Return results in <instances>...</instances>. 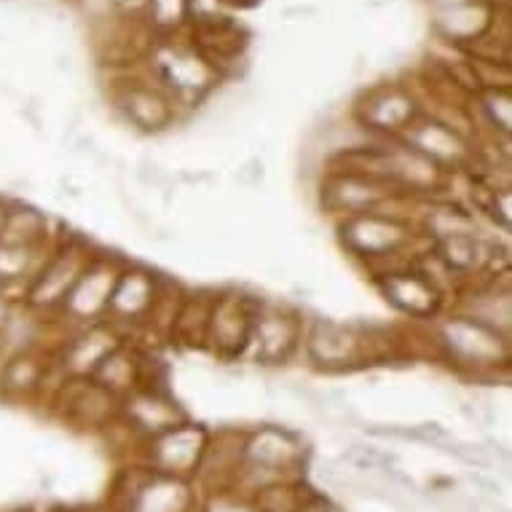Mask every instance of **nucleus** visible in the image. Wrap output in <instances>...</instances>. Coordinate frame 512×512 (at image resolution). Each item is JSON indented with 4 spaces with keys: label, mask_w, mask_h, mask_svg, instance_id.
Listing matches in <instances>:
<instances>
[{
    "label": "nucleus",
    "mask_w": 512,
    "mask_h": 512,
    "mask_svg": "<svg viewBox=\"0 0 512 512\" xmlns=\"http://www.w3.org/2000/svg\"><path fill=\"white\" fill-rule=\"evenodd\" d=\"M338 236H341V244L346 250L352 252L354 258L368 263L376 274L413 266V263L403 261V255L411 250L416 239H421L411 220L387 210L341 218Z\"/></svg>",
    "instance_id": "1"
},
{
    "label": "nucleus",
    "mask_w": 512,
    "mask_h": 512,
    "mask_svg": "<svg viewBox=\"0 0 512 512\" xmlns=\"http://www.w3.org/2000/svg\"><path fill=\"white\" fill-rule=\"evenodd\" d=\"M381 338L373 330L341 325L333 319H314L303 328L301 346L314 368L325 373H344L370 365L381 357Z\"/></svg>",
    "instance_id": "2"
},
{
    "label": "nucleus",
    "mask_w": 512,
    "mask_h": 512,
    "mask_svg": "<svg viewBox=\"0 0 512 512\" xmlns=\"http://www.w3.org/2000/svg\"><path fill=\"white\" fill-rule=\"evenodd\" d=\"M435 336L445 357L454 362L456 368L470 370L472 376L510 368V338L496 336L464 314L443 319L435 328Z\"/></svg>",
    "instance_id": "3"
},
{
    "label": "nucleus",
    "mask_w": 512,
    "mask_h": 512,
    "mask_svg": "<svg viewBox=\"0 0 512 512\" xmlns=\"http://www.w3.org/2000/svg\"><path fill=\"white\" fill-rule=\"evenodd\" d=\"M116 512H199L194 480L156 475L148 467H132L113 491Z\"/></svg>",
    "instance_id": "4"
},
{
    "label": "nucleus",
    "mask_w": 512,
    "mask_h": 512,
    "mask_svg": "<svg viewBox=\"0 0 512 512\" xmlns=\"http://www.w3.org/2000/svg\"><path fill=\"white\" fill-rule=\"evenodd\" d=\"M94 255H97V250L92 244L78 239V236H70L65 242L54 244L49 258L43 261L41 271L35 274V279L27 287V303L41 311H57L78 282V277L86 271V266L94 261Z\"/></svg>",
    "instance_id": "5"
},
{
    "label": "nucleus",
    "mask_w": 512,
    "mask_h": 512,
    "mask_svg": "<svg viewBox=\"0 0 512 512\" xmlns=\"http://www.w3.org/2000/svg\"><path fill=\"white\" fill-rule=\"evenodd\" d=\"M207 443H210V432L202 424H194L188 419L164 435L151 437L140 445L143 467L156 475H167V478L194 480L204 451H207Z\"/></svg>",
    "instance_id": "6"
},
{
    "label": "nucleus",
    "mask_w": 512,
    "mask_h": 512,
    "mask_svg": "<svg viewBox=\"0 0 512 512\" xmlns=\"http://www.w3.org/2000/svg\"><path fill=\"white\" fill-rule=\"evenodd\" d=\"M303 341V319L298 311L279 306V303L261 301L255 309L250 328V344L247 352L255 357L258 365L279 368L290 362Z\"/></svg>",
    "instance_id": "7"
},
{
    "label": "nucleus",
    "mask_w": 512,
    "mask_h": 512,
    "mask_svg": "<svg viewBox=\"0 0 512 512\" xmlns=\"http://www.w3.org/2000/svg\"><path fill=\"white\" fill-rule=\"evenodd\" d=\"M389 183L378 177L360 172V169H338L322 185V207L328 212L352 218V215H365V212L387 210L389 202H403Z\"/></svg>",
    "instance_id": "8"
},
{
    "label": "nucleus",
    "mask_w": 512,
    "mask_h": 512,
    "mask_svg": "<svg viewBox=\"0 0 512 512\" xmlns=\"http://www.w3.org/2000/svg\"><path fill=\"white\" fill-rule=\"evenodd\" d=\"M124 266L126 261L110 258L108 252H97L57 311H62L78 328L105 322L110 295H113L116 279Z\"/></svg>",
    "instance_id": "9"
},
{
    "label": "nucleus",
    "mask_w": 512,
    "mask_h": 512,
    "mask_svg": "<svg viewBox=\"0 0 512 512\" xmlns=\"http://www.w3.org/2000/svg\"><path fill=\"white\" fill-rule=\"evenodd\" d=\"M118 421L124 424L129 435H135L140 445H143L145 440L164 435L169 429H175L177 424L188 421V413L180 408V403L164 387L143 384L135 392L121 397Z\"/></svg>",
    "instance_id": "10"
},
{
    "label": "nucleus",
    "mask_w": 512,
    "mask_h": 512,
    "mask_svg": "<svg viewBox=\"0 0 512 512\" xmlns=\"http://www.w3.org/2000/svg\"><path fill=\"white\" fill-rule=\"evenodd\" d=\"M258 298L242 293H223L212 298L210 319H207V333H204V346L223 360H236L247 354L250 344V328Z\"/></svg>",
    "instance_id": "11"
},
{
    "label": "nucleus",
    "mask_w": 512,
    "mask_h": 512,
    "mask_svg": "<svg viewBox=\"0 0 512 512\" xmlns=\"http://www.w3.org/2000/svg\"><path fill=\"white\" fill-rule=\"evenodd\" d=\"M242 459L287 478H303L309 464V448L298 432L269 424L244 432Z\"/></svg>",
    "instance_id": "12"
},
{
    "label": "nucleus",
    "mask_w": 512,
    "mask_h": 512,
    "mask_svg": "<svg viewBox=\"0 0 512 512\" xmlns=\"http://www.w3.org/2000/svg\"><path fill=\"white\" fill-rule=\"evenodd\" d=\"M167 285L169 282H164L156 271L126 263L121 274H118L113 295H110L105 322L121 328L126 322L135 325V322L153 317L156 309H159L161 298H164Z\"/></svg>",
    "instance_id": "13"
},
{
    "label": "nucleus",
    "mask_w": 512,
    "mask_h": 512,
    "mask_svg": "<svg viewBox=\"0 0 512 512\" xmlns=\"http://www.w3.org/2000/svg\"><path fill=\"white\" fill-rule=\"evenodd\" d=\"M376 285L397 311L411 319H435L445 306V290H440L416 263L376 274Z\"/></svg>",
    "instance_id": "14"
},
{
    "label": "nucleus",
    "mask_w": 512,
    "mask_h": 512,
    "mask_svg": "<svg viewBox=\"0 0 512 512\" xmlns=\"http://www.w3.org/2000/svg\"><path fill=\"white\" fill-rule=\"evenodd\" d=\"M59 397H65L62 413L73 427L105 429L118 419L121 400L94 378H65Z\"/></svg>",
    "instance_id": "15"
},
{
    "label": "nucleus",
    "mask_w": 512,
    "mask_h": 512,
    "mask_svg": "<svg viewBox=\"0 0 512 512\" xmlns=\"http://www.w3.org/2000/svg\"><path fill=\"white\" fill-rule=\"evenodd\" d=\"M124 338L116 325L110 322H94L78 328L76 336H70L59 352V368L68 378H92L108 354H113Z\"/></svg>",
    "instance_id": "16"
},
{
    "label": "nucleus",
    "mask_w": 512,
    "mask_h": 512,
    "mask_svg": "<svg viewBox=\"0 0 512 512\" xmlns=\"http://www.w3.org/2000/svg\"><path fill=\"white\" fill-rule=\"evenodd\" d=\"M397 140L440 164L443 169H459L475 159V151L467 145L462 132H456L454 126L443 124V121L413 118V124Z\"/></svg>",
    "instance_id": "17"
},
{
    "label": "nucleus",
    "mask_w": 512,
    "mask_h": 512,
    "mask_svg": "<svg viewBox=\"0 0 512 512\" xmlns=\"http://www.w3.org/2000/svg\"><path fill=\"white\" fill-rule=\"evenodd\" d=\"M459 314L470 317L472 322H478L483 328L502 338H510L512 330V298H510V285L499 287L494 282L480 285L478 290H472L462 301Z\"/></svg>",
    "instance_id": "18"
},
{
    "label": "nucleus",
    "mask_w": 512,
    "mask_h": 512,
    "mask_svg": "<svg viewBox=\"0 0 512 512\" xmlns=\"http://www.w3.org/2000/svg\"><path fill=\"white\" fill-rule=\"evenodd\" d=\"M118 108L126 121L137 126L140 132H161L175 121V102L156 89H145V86L126 89L118 97Z\"/></svg>",
    "instance_id": "19"
},
{
    "label": "nucleus",
    "mask_w": 512,
    "mask_h": 512,
    "mask_svg": "<svg viewBox=\"0 0 512 512\" xmlns=\"http://www.w3.org/2000/svg\"><path fill=\"white\" fill-rule=\"evenodd\" d=\"M0 242L25 244V247H46V242H49V218L35 210V207L11 204L9 220H6Z\"/></svg>",
    "instance_id": "20"
},
{
    "label": "nucleus",
    "mask_w": 512,
    "mask_h": 512,
    "mask_svg": "<svg viewBox=\"0 0 512 512\" xmlns=\"http://www.w3.org/2000/svg\"><path fill=\"white\" fill-rule=\"evenodd\" d=\"M46 373H49V362H43L33 352H22L0 373V384L9 395H35L46 384Z\"/></svg>",
    "instance_id": "21"
},
{
    "label": "nucleus",
    "mask_w": 512,
    "mask_h": 512,
    "mask_svg": "<svg viewBox=\"0 0 512 512\" xmlns=\"http://www.w3.org/2000/svg\"><path fill=\"white\" fill-rule=\"evenodd\" d=\"M311 488L301 480H285L277 486H269L258 491L255 496L247 499L252 510L258 512H295V507L303 502V496L309 494Z\"/></svg>",
    "instance_id": "22"
},
{
    "label": "nucleus",
    "mask_w": 512,
    "mask_h": 512,
    "mask_svg": "<svg viewBox=\"0 0 512 512\" xmlns=\"http://www.w3.org/2000/svg\"><path fill=\"white\" fill-rule=\"evenodd\" d=\"M295 512H346L336 499H330L325 494H317V491H309L303 496V502L295 507Z\"/></svg>",
    "instance_id": "23"
},
{
    "label": "nucleus",
    "mask_w": 512,
    "mask_h": 512,
    "mask_svg": "<svg viewBox=\"0 0 512 512\" xmlns=\"http://www.w3.org/2000/svg\"><path fill=\"white\" fill-rule=\"evenodd\" d=\"M9 210H11V204L0 196V236H3V228H6V220H9Z\"/></svg>",
    "instance_id": "24"
},
{
    "label": "nucleus",
    "mask_w": 512,
    "mask_h": 512,
    "mask_svg": "<svg viewBox=\"0 0 512 512\" xmlns=\"http://www.w3.org/2000/svg\"><path fill=\"white\" fill-rule=\"evenodd\" d=\"M76 512H86V510H76Z\"/></svg>",
    "instance_id": "25"
}]
</instances>
